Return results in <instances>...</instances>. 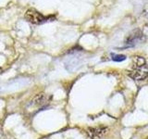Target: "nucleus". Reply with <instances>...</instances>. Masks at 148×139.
Instances as JSON below:
<instances>
[{
	"mask_svg": "<svg viewBox=\"0 0 148 139\" xmlns=\"http://www.w3.org/2000/svg\"><path fill=\"white\" fill-rule=\"evenodd\" d=\"M129 75L134 80L142 81L148 76V68L143 57H134L132 65L129 71Z\"/></svg>",
	"mask_w": 148,
	"mask_h": 139,
	"instance_id": "1",
	"label": "nucleus"
},
{
	"mask_svg": "<svg viewBox=\"0 0 148 139\" xmlns=\"http://www.w3.org/2000/svg\"><path fill=\"white\" fill-rule=\"evenodd\" d=\"M25 19L29 22L32 23V24L39 25V24H42V23H44L45 21H46L49 18L45 17L43 14L35 10V9L30 8L25 12Z\"/></svg>",
	"mask_w": 148,
	"mask_h": 139,
	"instance_id": "2",
	"label": "nucleus"
},
{
	"mask_svg": "<svg viewBox=\"0 0 148 139\" xmlns=\"http://www.w3.org/2000/svg\"><path fill=\"white\" fill-rule=\"evenodd\" d=\"M108 129L106 127H96V128H88L87 134L92 139H100L108 133Z\"/></svg>",
	"mask_w": 148,
	"mask_h": 139,
	"instance_id": "3",
	"label": "nucleus"
},
{
	"mask_svg": "<svg viewBox=\"0 0 148 139\" xmlns=\"http://www.w3.org/2000/svg\"><path fill=\"white\" fill-rule=\"evenodd\" d=\"M48 101H49V97L46 95H45V94L37 95L34 98V100H32L34 104L37 105V106H44L45 104L47 103Z\"/></svg>",
	"mask_w": 148,
	"mask_h": 139,
	"instance_id": "4",
	"label": "nucleus"
},
{
	"mask_svg": "<svg viewBox=\"0 0 148 139\" xmlns=\"http://www.w3.org/2000/svg\"><path fill=\"white\" fill-rule=\"evenodd\" d=\"M112 59L114 61H123L126 59V56L124 55H112Z\"/></svg>",
	"mask_w": 148,
	"mask_h": 139,
	"instance_id": "5",
	"label": "nucleus"
},
{
	"mask_svg": "<svg viewBox=\"0 0 148 139\" xmlns=\"http://www.w3.org/2000/svg\"><path fill=\"white\" fill-rule=\"evenodd\" d=\"M146 139H148V137H147V138H146Z\"/></svg>",
	"mask_w": 148,
	"mask_h": 139,
	"instance_id": "6",
	"label": "nucleus"
}]
</instances>
